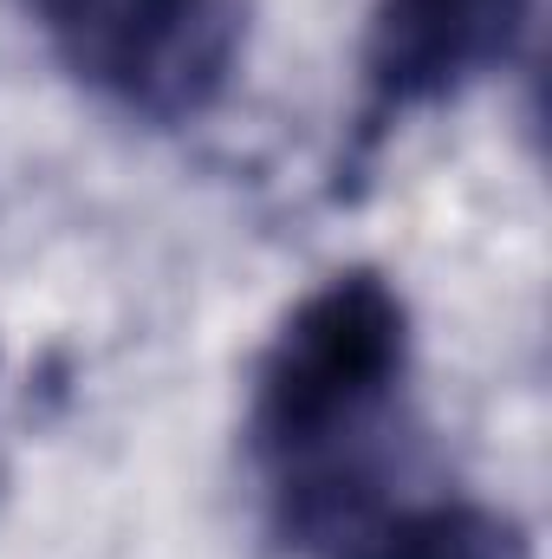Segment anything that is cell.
<instances>
[{
	"label": "cell",
	"instance_id": "cell-1",
	"mask_svg": "<svg viewBox=\"0 0 552 559\" xmlns=\"http://www.w3.org/2000/svg\"><path fill=\"white\" fill-rule=\"evenodd\" d=\"M410 365V312L371 267L312 286L274 332L254 378V449L279 475L299 540H358L384 508L351 455Z\"/></svg>",
	"mask_w": 552,
	"mask_h": 559
},
{
	"label": "cell",
	"instance_id": "cell-2",
	"mask_svg": "<svg viewBox=\"0 0 552 559\" xmlns=\"http://www.w3.org/2000/svg\"><path fill=\"white\" fill-rule=\"evenodd\" d=\"M65 66L156 118L195 111L228 66V13L215 0H33Z\"/></svg>",
	"mask_w": 552,
	"mask_h": 559
},
{
	"label": "cell",
	"instance_id": "cell-3",
	"mask_svg": "<svg viewBox=\"0 0 552 559\" xmlns=\"http://www.w3.org/2000/svg\"><path fill=\"white\" fill-rule=\"evenodd\" d=\"M527 26V0H384L371 26V111L397 118L494 72Z\"/></svg>",
	"mask_w": 552,
	"mask_h": 559
},
{
	"label": "cell",
	"instance_id": "cell-4",
	"mask_svg": "<svg viewBox=\"0 0 552 559\" xmlns=\"http://www.w3.org/2000/svg\"><path fill=\"white\" fill-rule=\"evenodd\" d=\"M345 559H527V540L507 514H488L475 501H429L377 514Z\"/></svg>",
	"mask_w": 552,
	"mask_h": 559
}]
</instances>
